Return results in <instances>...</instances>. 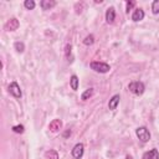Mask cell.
<instances>
[{
  "label": "cell",
  "instance_id": "1",
  "mask_svg": "<svg viewBox=\"0 0 159 159\" xmlns=\"http://www.w3.org/2000/svg\"><path fill=\"white\" fill-rule=\"evenodd\" d=\"M89 67H91L93 71L98 72V73H107V72H109V70H111V66H109L108 63H106V62H99V61H92V62L89 63Z\"/></svg>",
  "mask_w": 159,
  "mask_h": 159
},
{
  "label": "cell",
  "instance_id": "2",
  "mask_svg": "<svg viewBox=\"0 0 159 159\" xmlns=\"http://www.w3.org/2000/svg\"><path fill=\"white\" fill-rule=\"evenodd\" d=\"M128 89H129L133 94L140 96V94L144 93L145 87H144V83H143V82H140V81H133V82H130V83L128 84Z\"/></svg>",
  "mask_w": 159,
  "mask_h": 159
},
{
  "label": "cell",
  "instance_id": "3",
  "mask_svg": "<svg viewBox=\"0 0 159 159\" xmlns=\"http://www.w3.org/2000/svg\"><path fill=\"white\" fill-rule=\"evenodd\" d=\"M135 134L138 137V139L142 142V143H147L149 139H150V132L148 130L147 127H138L135 129Z\"/></svg>",
  "mask_w": 159,
  "mask_h": 159
},
{
  "label": "cell",
  "instance_id": "4",
  "mask_svg": "<svg viewBox=\"0 0 159 159\" xmlns=\"http://www.w3.org/2000/svg\"><path fill=\"white\" fill-rule=\"evenodd\" d=\"M83 153H84V145L82 143H77L72 148V157L75 159H81L83 157Z\"/></svg>",
  "mask_w": 159,
  "mask_h": 159
},
{
  "label": "cell",
  "instance_id": "5",
  "mask_svg": "<svg viewBox=\"0 0 159 159\" xmlns=\"http://www.w3.org/2000/svg\"><path fill=\"white\" fill-rule=\"evenodd\" d=\"M9 92L10 94H12L15 98H20L22 96L21 93V89H20V86L17 84V82H11L9 84Z\"/></svg>",
  "mask_w": 159,
  "mask_h": 159
},
{
  "label": "cell",
  "instance_id": "6",
  "mask_svg": "<svg viewBox=\"0 0 159 159\" xmlns=\"http://www.w3.org/2000/svg\"><path fill=\"white\" fill-rule=\"evenodd\" d=\"M19 20L16 19V17H11L6 24H5V30H7V31H15V30H17V27H19Z\"/></svg>",
  "mask_w": 159,
  "mask_h": 159
},
{
  "label": "cell",
  "instance_id": "7",
  "mask_svg": "<svg viewBox=\"0 0 159 159\" xmlns=\"http://www.w3.org/2000/svg\"><path fill=\"white\" fill-rule=\"evenodd\" d=\"M114 19H116V9L113 6H111L106 11V21L108 24H112L114 21Z\"/></svg>",
  "mask_w": 159,
  "mask_h": 159
},
{
  "label": "cell",
  "instance_id": "8",
  "mask_svg": "<svg viewBox=\"0 0 159 159\" xmlns=\"http://www.w3.org/2000/svg\"><path fill=\"white\" fill-rule=\"evenodd\" d=\"M143 159H159V152L158 149L153 148L143 154Z\"/></svg>",
  "mask_w": 159,
  "mask_h": 159
},
{
  "label": "cell",
  "instance_id": "9",
  "mask_svg": "<svg viewBox=\"0 0 159 159\" xmlns=\"http://www.w3.org/2000/svg\"><path fill=\"white\" fill-rule=\"evenodd\" d=\"M143 19H144V11H143V9H140V7L135 9L133 11V14H132V20L135 21V22H138V21H140Z\"/></svg>",
  "mask_w": 159,
  "mask_h": 159
},
{
  "label": "cell",
  "instance_id": "10",
  "mask_svg": "<svg viewBox=\"0 0 159 159\" xmlns=\"http://www.w3.org/2000/svg\"><path fill=\"white\" fill-rule=\"evenodd\" d=\"M62 128V122H61V119H53L51 123H50V125H48V129L51 130V132H58L60 129Z\"/></svg>",
  "mask_w": 159,
  "mask_h": 159
},
{
  "label": "cell",
  "instance_id": "11",
  "mask_svg": "<svg viewBox=\"0 0 159 159\" xmlns=\"http://www.w3.org/2000/svg\"><path fill=\"white\" fill-rule=\"evenodd\" d=\"M119 99H120L119 94H114V96L109 99V102H108V108H109L111 111H114V109L117 108L118 103H119Z\"/></svg>",
  "mask_w": 159,
  "mask_h": 159
},
{
  "label": "cell",
  "instance_id": "12",
  "mask_svg": "<svg viewBox=\"0 0 159 159\" xmlns=\"http://www.w3.org/2000/svg\"><path fill=\"white\" fill-rule=\"evenodd\" d=\"M55 5H56V1H53V0H42L40 2V6L42 7V10H50Z\"/></svg>",
  "mask_w": 159,
  "mask_h": 159
},
{
  "label": "cell",
  "instance_id": "13",
  "mask_svg": "<svg viewBox=\"0 0 159 159\" xmlns=\"http://www.w3.org/2000/svg\"><path fill=\"white\" fill-rule=\"evenodd\" d=\"M78 82H80L78 77H77L76 75H72V76H71V80H70V84H71V88H72L73 91H77V88H78Z\"/></svg>",
  "mask_w": 159,
  "mask_h": 159
},
{
  "label": "cell",
  "instance_id": "14",
  "mask_svg": "<svg viewBox=\"0 0 159 159\" xmlns=\"http://www.w3.org/2000/svg\"><path fill=\"white\" fill-rule=\"evenodd\" d=\"M45 155H46L47 159H58V153H57L56 150H52V149L47 150V152L45 153Z\"/></svg>",
  "mask_w": 159,
  "mask_h": 159
},
{
  "label": "cell",
  "instance_id": "15",
  "mask_svg": "<svg viewBox=\"0 0 159 159\" xmlns=\"http://www.w3.org/2000/svg\"><path fill=\"white\" fill-rule=\"evenodd\" d=\"M92 94H93V88H88V89H86V91L82 93L81 99H82V101H86V99H88L89 97H92Z\"/></svg>",
  "mask_w": 159,
  "mask_h": 159
},
{
  "label": "cell",
  "instance_id": "16",
  "mask_svg": "<svg viewBox=\"0 0 159 159\" xmlns=\"http://www.w3.org/2000/svg\"><path fill=\"white\" fill-rule=\"evenodd\" d=\"M35 1L34 0H25V2H24V6L27 9V10H32L34 7H35Z\"/></svg>",
  "mask_w": 159,
  "mask_h": 159
},
{
  "label": "cell",
  "instance_id": "17",
  "mask_svg": "<svg viewBox=\"0 0 159 159\" xmlns=\"http://www.w3.org/2000/svg\"><path fill=\"white\" fill-rule=\"evenodd\" d=\"M152 11L153 14H159V0H154L152 2Z\"/></svg>",
  "mask_w": 159,
  "mask_h": 159
},
{
  "label": "cell",
  "instance_id": "18",
  "mask_svg": "<svg viewBox=\"0 0 159 159\" xmlns=\"http://www.w3.org/2000/svg\"><path fill=\"white\" fill-rule=\"evenodd\" d=\"M14 47H15V50H16L17 52H22V51L25 50V45H24L22 42H20V41L15 42V43H14Z\"/></svg>",
  "mask_w": 159,
  "mask_h": 159
},
{
  "label": "cell",
  "instance_id": "19",
  "mask_svg": "<svg viewBox=\"0 0 159 159\" xmlns=\"http://www.w3.org/2000/svg\"><path fill=\"white\" fill-rule=\"evenodd\" d=\"M93 42H94V36H93V35H88V36L83 40V43H84V45H87V46L92 45Z\"/></svg>",
  "mask_w": 159,
  "mask_h": 159
},
{
  "label": "cell",
  "instance_id": "20",
  "mask_svg": "<svg viewBox=\"0 0 159 159\" xmlns=\"http://www.w3.org/2000/svg\"><path fill=\"white\" fill-rule=\"evenodd\" d=\"M12 130H14L15 133H22V132H24V125H21V124L14 125V127H12Z\"/></svg>",
  "mask_w": 159,
  "mask_h": 159
},
{
  "label": "cell",
  "instance_id": "21",
  "mask_svg": "<svg viewBox=\"0 0 159 159\" xmlns=\"http://www.w3.org/2000/svg\"><path fill=\"white\" fill-rule=\"evenodd\" d=\"M134 4H135L134 1H128V2H127V10H125V11H127V12H129V10L134 6Z\"/></svg>",
  "mask_w": 159,
  "mask_h": 159
},
{
  "label": "cell",
  "instance_id": "22",
  "mask_svg": "<svg viewBox=\"0 0 159 159\" xmlns=\"http://www.w3.org/2000/svg\"><path fill=\"white\" fill-rule=\"evenodd\" d=\"M68 135H71V130H70V129H68V130H66V132L63 133V137H65V138H66V137H68Z\"/></svg>",
  "mask_w": 159,
  "mask_h": 159
},
{
  "label": "cell",
  "instance_id": "23",
  "mask_svg": "<svg viewBox=\"0 0 159 159\" xmlns=\"http://www.w3.org/2000/svg\"><path fill=\"white\" fill-rule=\"evenodd\" d=\"M125 159H133V158H132L130 155H127V157H125Z\"/></svg>",
  "mask_w": 159,
  "mask_h": 159
}]
</instances>
